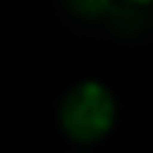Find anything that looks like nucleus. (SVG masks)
Here are the masks:
<instances>
[{
  "instance_id": "nucleus-1",
  "label": "nucleus",
  "mask_w": 153,
  "mask_h": 153,
  "mask_svg": "<svg viewBox=\"0 0 153 153\" xmlns=\"http://www.w3.org/2000/svg\"><path fill=\"white\" fill-rule=\"evenodd\" d=\"M59 121L70 140L97 143L116 124V100L102 83L83 81L65 94L59 108Z\"/></svg>"
},
{
  "instance_id": "nucleus-2",
  "label": "nucleus",
  "mask_w": 153,
  "mask_h": 153,
  "mask_svg": "<svg viewBox=\"0 0 153 153\" xmlns=\"http://www.w3.org/2000/svg\"><path fill=\"white\" fill-rule=\"evenodd\" d=\"M110 30L116 35H124V38H134V35H143L153 22L151 13V3H126V0H118L110 5V11L105 13Z\"/></svg>"
},
{
  "instance_id": "nucleus-3",
  "label": "nucleus",
  "mask_w": 153,
  "mask_h": 153,
  "mask_svg": "<svg viewBox=\"0 0 153 153\" xmlns=\"http://www.w3.org/2000/svg\"><path fill=\"white\" fill-rule=\"evenodd\" d=\"M62 5L81 19H105L113 0H62Z\"/></svg>"
},
{
  "instance_id": "nucleus-4",
  "label": "nucleus",
  "mask_w": 153,
  "mask_h": 153,
  "mask_svg": "<svg viewBox=\"0 0 153 153\" xmlns=\"http://www.w3.org/2000/svg\"><path fill=\"white\" fill-rule=\"evenodd\" d=\"M126 3H153V0H126Z\"/></svg>"
}]
</instances>
